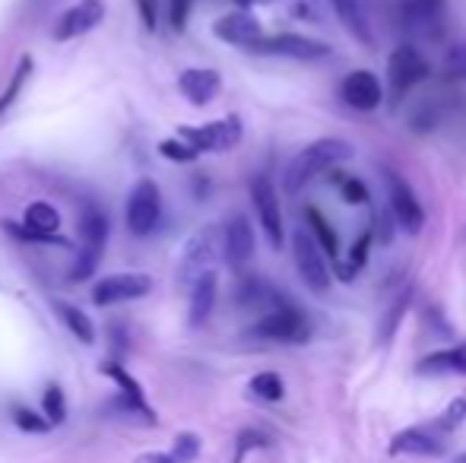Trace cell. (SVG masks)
I'll return each mask as SVG.
<instances>
[{
	"mask_svg": "<svg viewBox=\"0 0 466 463\" xmlns=\"http://www.w3.org/2000/svg\"><path fill=\"white\" fill-rule=\"evenodd\" d=\"M384 178H387V194H390L393 219H397L410 235H419L425 226V213H422V204L416 200V194H412V187L406 185L397 172H387Z\"/></svg>",
	"mask_w": 466,
	"mask_h": 463,
	"instance_id": "obj_13",
	"label": "cell"
},
{
	"mask_svg": "<svg viewBox=\"0 0 466 463\" xmlns=\"http://www.w3.org/2000/svg\"><path fill=\"white\" fill-rule=\"evenodd\" d=\"M251 51L258 55H277V57H292V61H320L330 55L324 42H314L308 35H295V32H279V35L260 38Z\"/></svg>",
	"mask_w": 466,
	"mask_h": 463,
	"instance_id": "obj_11",
	"label": "cell"
},
{
	"mask_svg": "<svg viewBox=\"0 0 466 463\" xmlns=\"http://www.w3.org/2000/svg\"><path fill=\"white\" fill-rule=\"evenodd\" d=\"M23 226L32 232H42V235H57V229H61V213H57L51 204H32L29 210H25Z\"/></svg>",
	"mask_w": 466,
	"mask_h": 463,
	"instance_id": "obj_26",
	"label": "cell"
},
{
	"mask_svg": "<svg viewBox=\"0 0 466 463\" xmlns=\"http://www.w3.org/2000/svg\"><path fill=\"white\" fill-rule=\"evenodd\" d=\"M13 422H16L23 432H32V435H45L48 432V419L45 416H38V413H32V409H25V407H16L13 409Z\"/></svg>",
	"mask_w": 466,
	"mask_h": 463,
	"instance_id": "obj_37",
	"label": "cell"
},
{
	"mask_svg": "<svg viewBox=\"0 0 466 463\" xmlns=\"http://www.w3.org/2000/svg\"><path fill=\"white\" fill-rule=\"evenodd\" d=\"M235 4H238L241 10H248V6H251V4H258V0H235Z\"/></svg>",
	"mask_w": 466,
	"mask_h": 463,
	"instance_id": "obj_43",
	"label": "cell"
},
{
	"mask_svg": "<svg viewBox=\"0 0 466 463\" xmlns=\"http://www.w3.org/2000/svg\"><path fill=\"white\" fill-rule=\"evenodd\" d=\"M219 229L216 226H203L185 241V251H181V264H178V279L185 289L197 283L203 273H209L219 260Z\"/></svg>",
	"mask_w": 466,
	"mask_h": 463,
	"instance_id": "obj_2",
	"label": "cell"
},
{
	"mask_svg": "<svg viewBox=\"0 0 466 463\" xmlns=\"http://www.w3.org/2000/svg\"><path fill=\"white\" fill-rule=\"evenodd\" d=\"M330 4H333V10H337L339 23L346 25V32H350L359 45L371 48L374 35H371V23H369V13H365L362 0H330Z\"/></svg>",
	"mask_w": 466,
	"mask_h": 463,
	"instance_id": "obj_21",
	"label": "cell"
},
{
	"mask_svg": "<svg viewBox=\"0 0 466 463\" xmlns=\"http://www.w3.org/2000/svg\"><path fill=\"white\" fill-rule=\"evenodd\" d=\"M159 216H162V194H159V187H156V181H149V178L137 181V187L130 191V200H127L130 235H137V238L153 235L156 226H159Z\"/></svg>",
	"mask_w": 466,
	"mask_h": 463,
	"instance_id": "obj_7",
	"label": "cell"
},
{
	"mask_svg": "<svg viewBox=\"0 0 466 463\" xmlns=\"http://www.w3.org/2000/svg\"><path fill=\"white\" fill-rule=\"evenodd\" d=\"M4 229L10 232L13 238H19V241H35V245H57V247H70V241H67V238H61V235H42V232H32V229H25L23 223H13V219H6Z\"/></svg>",
	"mask_w": 466,
	"mask_h": 463,
	"instance_id": "obj_32",
	"label": "cell"
},
{
	"mask_svg": "<svg viewBox=\"0 0 466 463\" xmlns=\"http://www.w3.org/2000/svg\"><path fill=\"white\" fill-rule=\"evenodd\" d=\"M305 219H308V226H311V232H314V241H318V247L327 254V257H333L337 260L339 257V238H337V232L330 229V223H327L324 216H320L314 206H308L305 210Z\"/></svg>",
	"mask_w": 466,
	"mask_h": 463,
	"instance_id": "obj_25",
	"label": "cell"
},
{
	"mask_svg": "<svg viewBox=\"0 0 466 463\" xmlns=\"http://www.w3.org/2000/svg\"><path fill=\"white\" fill-rule=\"evenodd\" d=\"M441 74L448 80H466V42L451 45L441 57Z\"/></svg>",
	"mask_w": 466,
	"mask_h": 463,
	"instance_id": "obj_31",
	"label": "cell"
},
{
	"mask_svg": "<svg viewBox=\"0 0 466 463\" xmlns=\"http://www.w3.org/2000/svg\"><path fill=\"white\" fill-rule=\"evenodd\" d=\"M222 254H226L232 270H241L254 257V232L245 216H232L226 223V229H222Z\"/></svg>",
	"mask_w": 466,
	"mask_h": 463,
	"instance_id": "obj_18",
	"label": "cell"
},
{
	"mask_svg": "<svg viewBox=\"0 0 466 463\" xmlns=\"http://www.w3.org/2000/svg\"><path fill=\"white\" fill-rule=\"evenodd\" d=\"M159 153L166 156V159H172V162H194L197 156H200V153H194L187 143H181L178 136H172V140H162L159 143Z\"/></svg>",
	"mask_w": 466,
	"mask_h": 463,
	"instance_id": "obj_38",
	"label": "cell"
},
{
	"mask_svg": "<svg viewBox=\"0 0 466 463\" xmlns=\"http://www.w3.org/2000/svg\"><path fill=\"white\" fill-rule=\"evenodd\" d=\"M448 13V0H403L400 19L410 32H435Z\"/></svg>",
	"mask_w": 466,
	"mask_h": 463,
	"instance_id": "obj_20",
	"label": "cell"
},
{
	"mask_svg": "<svg viewBox=\"0 0 466 463\" xmlns=\"http://www.w3.org/2000/svg\"><path fill=\"white\" fill-rule=\"evenodd\" d=\"M181 143H187L194 153H226L241 143V117L228 115L222 121H209L203 127H178Z\"/></svg>",
	"mask_w": 466,
	"mask_h": 463,
	"instance_id": "obj_4",
	"label": "cell"
},
{
	"mask_svg": "<svg viewBox=\"0 0 466 463\" xmlns=\"http://www.w3.org/2000/svg\"><path fill=\"white\" fill-rule=\"evenodd\" d=\"M137 10H140V19L149 32H156L159 25V0H137Z\"/></svg>",
	"mask_w": 466,
	"mask_h": 463,
	"instance_id": "obj_40",
	"label": "cell"
},
{
	"mask_svg": "<svg viewBox=\"0 0 466 463\" xmlns=\"http://www.w3.org/2000/svg\"><path fill=\"white\" fill-rule=\"evenodd\" d=\"M270 445V438H267L264 432H258V428H245V432L238 435V441H235V458L232 463H245V458L251 451H260V448Z\"/></svg>",
	"mask_w": 466,
	"mask_h": 463,
	"instance_id": "obj_34",
	"label": "cell"
},
{
	"mask_svg": "<svg viewBox=\"0 0 466 463\" xmlns=\"http://www.w3.org/2000/svg\"><path fill=\"white\" fill-rule=\"evenodd\" d=\"M454 463H466V451H463V454H461V458H457Z\"/></svg>",
	"mask_w": 466,
	"mask_h": 463,
	"instance_id": "obj_44",
	"label": "cell"
},
{
	"mask_svg": "<svg viewBox=\"0 0 466 463\" xmlns=\"http://www.w3.org/2000/svg\"><path fill=\"white\" fill-rule=\"evenodd\" d=\"M406 308H410V292H403L400 298H393V305L387 308L384 321H380V343H390L393 340V334H397V327H400V321H403Z\"/></svg>",
	"mask_w": 466,
	"mask_h": 463,
	"instance_id": "obj_30",
	"label": "cell"
},
{
	"mask_svg": "<svg viewBox=\"0 0 466 463\" xmlns=\"http://www.w3.org/2000/svg\"><path fill=\"white\" fill-rule=\"evenodd\" d=\"M463 419H466V397H457V400H451L448 403V409H444L441 416L435 419V432H454V428H461L463 426Z\"/></svg>",
	"mask_w": 466,
	"mask_h": 463,
	"instance_id": "obj_33",
	"label": "cell"
},
{
	"mask_svg": "<svg viewBox=\"0 0 466 463\" xmlns=\"http://www.w3.org/2000/svg\"><path fill=\"white\" fill-rule=\"evenodd\" d=\"M98 371H102L105 377H111V381L121 388V397H117V409H124V413H130V416H140L147 426H156V413H153V407L147 403V394H143V388L137 384V377H130L127 375V368H121L117 362H102L98 365Z\"/></svg>",
	"mask_w": 466,
	"mask_h": 463,
	"instance_id": "obj_10",
	"label": "cell"
},
{
	"mask_svg": "<svg viewBox=\"0 0 466 463\" xmlns=\"http://www.w3.org/2000/svg\"><path fill=\"white\" fill-rule=\"evenodd\" d=\"M339 93H343L346 106L356 108V112H374L380 106V99H384L378 76L369 74V70H352L343 80V86H339Z\"/></svg>",
	"mask_w": 466,
	"mask_h": 463,
	"instance_id": "obj_17",
	"label": "cell"
},
{
	"mask_svg": "<svg viewBox=\"0 0 466 463\" xmlns=\"http://www.w3.org/2000/svg\"><path fill=\"white\" fill-rule=\"evenodd\" d=\"M346 159H352V143L337 140V136L314 140V143H308V146L301 149V153L295 156L292 162H289L282 185H286L289 194H299L301 187H305L308 181L314 178V175L327 172V168L339 166V162H346Z\"/></svg>",
	"mask_w": 466,
	"mask_h": 463,
	"instance_id": "obj_1",
	"label": "cell"
},
{
	"mask_svg": "<svg viewBox=\"0 0 466 463\" xmlns=\"http://www.w3.org/2000/svg\"><path fill=\"white\" fill-rule=\"evenodd\" d=\"M425 76H429V64H425V57L412 45H403V48L393 51L387 57V80H390L393 106L400 99H406V93H412L419 83H425Z\"/></svg>",
	"mask_w": 466,
	"mask_h": 463,
	"instance_id": "obj_6",
	"label": "cell"
},
{
	"mask_svg": "<svg viewBox=\"0 0 466 463\" xmlns=\"http://www.w3.org/2000/svg\"><path fill=\"white\" fill-rule=\"evenodd\" d=\"M292 257H295V267H299V277L305 279L308 289L327 292V286H330V270H327L324 251H320L318 241L305 229H299L292 235Z\"/></svg>",
	"mask_w": 466,
	"mask_h": 463,
	"instance_id": "obj_8",
	"label": "cell"
},
{
	"mask_svg": "<svg viewBox=\"0 0 466 463\" xmlns=\"http://www.w3.org/2000/svg\"><path fill=\"white\" fill-rule=\"evenodd\" d=\"M254 337L260 340H277V343H305L311 337V324L295 305H279V308L267 311L258 324L251 327Z\"/></svg>",
	"mask_w": 466,
	"mask_h": 463,
	"instance_id": "obj_5",
	"label": "cell"
},
{
	"mask_svg": "<svg viewBox=\"0 0 466 463\" xmlns=\"http://www.w3.org/2000/svg\"><path fill=\"white\" fill-rule=\"evenodd\" d=\"M149 289H153V279L147 273H111L93 286V302L102 308L117 302H134V298L149 296Z\"/></svg>",
	"mask_w": 466,
	"mask_h": 463,
	"instance_id": "obj_9",
	"label": "cell"
},
{
	"mask_svg": "<svg viewBox=\"0 0 466 463\" xmlns=\"http://www.w3.org/2000/svg\"><path fill=\"white\" fill-rule=\"evenodd\" d=\"M32 67H35V61H32L29 55H23V57H19L16 70H13V80L6 83V89H4V93H0V115H4L6 108H10L13 102L19 99V93H23V86H25V80H29Z\"/></svg>",
	"mask_w": 466,
	"mask_h": 463,
	"instance_id": "obj_28",
	"label": "cell"
},
{
	"mask_svg": "<svg viewBox=\"0 0 466 463\" xmlns=\"http://www.w3.org/2000/svg\"><path fill=\"white\" fill-rule=\"evenodd\" d=\"M137 463H178L172 458V454H159V451H147V454H140V458H137Z\"/></svg>",
	"mask_w": 466,
	"mask_h": 463,
	"instance_id": "obj_42",
	"label": "cell"
},
{
	"mask_svg": "<svg viewBox=\"0 0 466 463\" xmlns=\"http://www.w3.org/2000/svg\"><path fill=\"white\" fill-rule=\"evenodd\" d=\"M419 375H466V343L461 347H451V349H441V352H431L425 356L422 362L416 365Z\"/></svg>",
	"mask_w": 466,
	"mask_h": 463,
	"instance_id": "obj_22",
	"label": "cell"
},
{
	"mask_svg": "<svg viewBox=\"0 0 466 463\" xmlns=\"http://www.w3.org/2000/svg\"><path fill=\"white\" fill-rule=\"evenodd\" d=\"M190 4H194V0H172V6H168V19H172V29L181 32L187 25Z\"/></svg>",
	"mask_w": 466,
	"mask_h": 463,
	"instance_id": "obj_41",
	"label": "cell"
},
{
	"mask_svg": "<svg viewBox=\"0 0 466 463\" xmlns=\"http://www.w3.org/2000/svg\"><path fill=\"white\" fill-rule=\"evenodd\" d=\"M213 35L226 45H238V48H248L251 51L254 45L264 38L260 32V23L251 16L248 10H238V13H228V16L216 19L213 23Z\"/></svg>",
	"mask_w": 466,
	"mask_h": 463,
	"instance_id": "obj_16",
	"label": "cell"
},
{
	"mask_svg": "<svg viewBox=\"0 0 466 463\" xmlns=\"http://www.w3.org/2000/svg\"><path fill=\"white\" fill-rule=\"evenodd\" d=\"M105 19V4L102 0H80L76 6H70L55 25L57 42H70V38H80L86 32H93L98 23Z\"/></svg>",
	"mask_w": 466,
	"mask_h": 463,
	"instance_id": "obj_15",
	"label": "cell"
},
{
	"mask_svg": "<svg viewBox=\"0 0 466 463\" xmlns=\"http://www.w3.org/2000/svg\"><path fill=\"white\" fill-rule=\"evenodd\" d=\"M42 409H45V419L48 426H61L67 419V400H64V390L57 384H48L42 397Z\"/></svg>",
	"mask_w": 466,
	"mask_h": 463,
	"instance_id": "obj_29",
	"label": "cell"
},
{
	"mask_svg": "<svg viewBox=\"0 0 466 463\" xmlns=\"http://www.w3.org/2000/svg\"><path fill=\"white\" fill-rule=\"evenodd\" d=\"M187 292H190V327H200V324H207L216 302V270L203 273Z\"/></svg>",
	"mask_w": 466,
	"mask_h": 463,
	"instance_id": "obj_23",
	"label": "cell"
},
{
	"mask_svg": "<svg viewBox=\"0 0 466 463\" xmlns=\"http://www.w3.org/2000/svg\"><path fill=\"white\" fill-rule=\"evenodd\" d=\"M168 454H172L178 463H194L197 458H200V438H197L194 432H181L178 438H175V445Z\"/></svg>",
	"mask_w": 466,
	"mask_h": 463,
	"instance_id": "obj_35",
	"label": "cell"
},
{
	"mask_svg": "<svg viewBox=\"0 0 466 463\" xmlns=\"http://www.w3.org/2000/svg\"><path fill=\"white\" fill-rule=\"evenodd\" d=\"M251 200L260 216V226H264V232H267V241H270L273 247H282V213H279L277 191H273L267 175H258V178L251 181Z\"/></svg>",
	"mask_w": 466,
	"mask_h": 463,
	"instance_id": "obj_14",
	"label": "cell"
},
{
	"mask_svg": "<svg viewBox=\"0 0 466 463\" xmlns=\"http://www.w3.org/2000/svg\"><path fill=\"white\" fill-rule=\"evenodd\" d=\"M80 235H83V251H80V260L74 264L70 270V279H89L93 270L98 267V257L105 251V241H108V216L98 210L96 204H86L80 216Z\"/></svg>",
	"mask_w": 466,
	"mask_h": 463,
	"instance_id": "obj_3",
	"label": "cell"
},
{
	"mask_svg": "<svg viewBox=\"0 0 466 463\" xmlns=\"http://www.w3.org/2000/svg\"><path fill=\"white\" fill-rule=\"evenodd\" d=\"M178 89H181V96H185L190 106L203 108V106H209L216 96H219L222 76L216 74V70L190 67V70H185V74L178 76Z\"/></svg>",
	"mask_w": 466,
	"mask_h": 463,
	"instance_id": "obj_19",
	"label": "cell"
},
{
	"mask_svg": "<svg viewBox=\"0 0 466 463\" xmlns=\"http://www.w3.org/2000/svg\"><path fill=\"white\" fill-rule=\"evenodd\" d=\"M387 454L390 458H441L444 438L431 426H412L393 435L390 445H387Z\"/></svg>",
	"mask_w": 466,
	"mask_h": 463,
	"instance_id": "obj_12",
	"label": "cell"
},
{
	"mask_svg": "<svg viewBox=\"0 0 466 463\" xmlns=\"http://www.w3.org/2000/svg\"><path fill=\"white\" fill-rule=\"evenodd\" d=\"M55 311L61 315L64 327H67L76 340L86 343V347H93V343H96V327H93V321L86 317V311H80L76 305H70V302H55Z\"/></svg>",
	"mask_w": 466,
	"mask_h": 463,
	"instance_id": "obj_24",
	"label": "cell"
},
{
	"mask_svg": "<svg viewBox=\"0 0 466 463\" xmlns=\"http://www.w3.org/2000/svg\"><path fill=\"white\" fill-rule=\"evenodd\" d=\"M371 241H374V232H362L359 235V241L352 245V251H350V264H352V270H362L365 267V260H369V247H371Z\"/></svg>",
	"mask_w": 466,
	"mask_h": 463,
	"instance_id": "obj_39",
	"label": "cell"
},
{
	"mask_svg": "<svg viewBox=\"0 0 466 463\" xmlns=\"http://www.w3.org/2000/svg\"><path fill=\"white\" fill-rule=\"evenodd\" d=\"M248 390L264 403H279L282 397H286V384H282V377L277 371H260V375H254Z\"/></svg>",
	"mask_w": 466,
	"mask_h": 463,
	"instance_id": "obj_27",
	"label": "cell"
},
{
	"mask_svg": "<svg viewBox=\"0 0 466 463\" xmlns=\"http://www.w3.org/2000/svg\"><path fill=\"white\" fill-rule=\"evenodd\" d=\"M333 181L339 185V191H343V197H346V204H352V206H362V204H369V187L362 185L359 178H350V175H333Z\"/></svg>",
	"mask_w": 466,
	"mask_h": 463,
	"instance_id": "obj_36",
	"label": "cell"
}]
</instances>
